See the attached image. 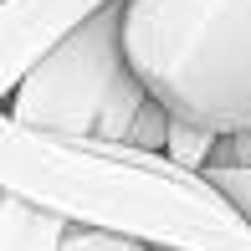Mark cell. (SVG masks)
Masks as SVG:
<instances>
[{
  "mask_svg": "<svg viewBox=\"0 0 251 251\" xmlns=\"http://www.w3.org/2000/svg\"><path fill=\"white\" fill-rule=\"evenodd\" d=\"M67 226H72L67 215L0 190V251H62Z\"/></svg>",
  "mask_w": 251,
  "mask_h": 251,
  "instance_id": "cell-5",
  "label": "cell"
},
{
  "mask_svg": "<svg viewBox=\"0 0 251 251\" xmlns=\"http://www.w3.org/2000/svg\"><path fill=\"white\" fill-rule=\"evenodd\" d=\"M0 190L26 195L77 226H102L164 251H251V221L205 169L123 139L47 133L0 118Z\"/></svg>",
  "mask_w": 251,
  "mask_h": 251,
  "instance_id": "cell-1",
  "label": "cell"
},
{
  "mask_svg": "<svg viewBox=\"0 0 251 251\" xmlns=\"http://www.w3.org/2000/svg\"><path fill=\"white\" fill-rule=\"evenodd\" d=\"M62 251H139V241H128V236L118 231H102V226H67L62 236Z\"/></svg>",
  "mask_w": 251,
  "mask_h": 251,
  "instance_id": "cell-7",
  "label": "cell"
},
{
  "mask_svg": "<svg viewBox=\"0 0 251 251\" xmlns=\"http://www.w3.org/2000/svg\"><path fill=\"white\" fill-rule=\"evenodd\" d=\"M123 41L175 118L251 128V0H123Z\"/></svg>",
  "mask_w": 251,
  "mask_h": 251,
  "instance_id": "cell-2",
  "label": "cell"
},
{
  "mask_svg": "<svg viewBox=\"0 0 251 251\" xmlns=\"http://www.w3.org/2000/svg\"><path fill=\"white\" fill-rule=\"evenodd\" d=\"M215 144H221V133H215V128L190 123V118H175V123H169V144H164V154L179 159L185 169H205V164L215 159Z\"/></svg>",
  "mask_w": 251,
  "mask_h": 251,
  "instance_id": "cell-6",
  "label": "cell"
},
{
  "mask_svg": "<svg viewBox=\"0 0 251 251\" xmlns=\"http://www.w3.org/2000/svg\"><path fill=\"white\" fill-rule=\"evenodd\" d=\"M205 175H210L215 190H221V195L251 221V164H210Z\"/></svg>",
  "mask_w": 251,
  "mask_h": 251,
  "instance_id": "cell-8",
  "label": "cell"
},
{
  "mask_svg": "<svg viewBox=\"0 0 251 251\" xmlns=\"http://www.w3.org/2000/svg\"><path fill=\"white\" fill-rule=\"evenodd\" d=\"M139 251H164V246H139Z\"/></svg>",
  "mask_w": 251,
  "mask_h": 251,
  "instance_id": "cell-9",
  "label": "cell"
},
{
  "mask_svg": "<svg viewBox=\"0 0 251 251\" xmlns=\"http://www.w3.org/2000/svg\"><path fill=\"white\" fill-rule=\"evenodd\" d=\"M154 93L128 62L123 41V0L77 26L56 51H47L31 77L5 98V113L47 133L82 139H123L128 144L144 102Z\"/></svg>",
  "mask_w": 251,
  "mask_h": 251,
  "instance_id": "cell-3",
  "label": "cell"
},
{
  "mask_svg": "<svg viewBox=\"0 0 251 251\" xmlns=\"http://www.w3.org/2000/svg\"><path fill=\"white\" fill-rule=\"evenodd\" d=\"M108 5L118 0H0V98H10L41 56Z\"/></svg>",
  "mask_w": 251,
  "mask_h": 251,
  "instance_id": "cell-4",
  "label": "cell"
}]
</instances>
